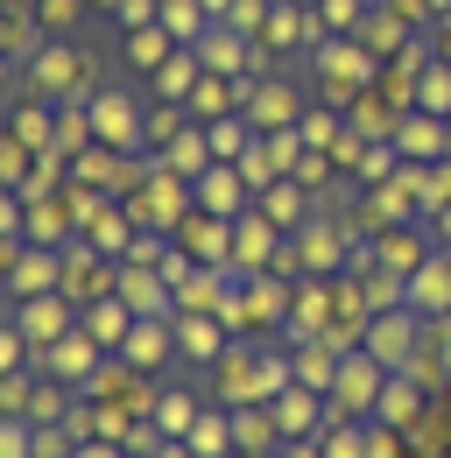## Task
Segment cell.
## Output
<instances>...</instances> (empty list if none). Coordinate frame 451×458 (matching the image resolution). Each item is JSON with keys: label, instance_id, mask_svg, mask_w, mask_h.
<instances>
[{"label": "cell", "instance_id": "cell-2", "mask_svg": "<svg viewBox=\"0 0 451 458\" xmlns=\"http://www.w3.org/2000/svg\"><path fill=\"white\" fill-rule=\"evenodd\" d=\"M311 64H318V85H325V99H345V92H360L367 85V71H374V50H360L353 36H332V43H318L311 50Z\"/></svg>", "mask_w": 451, "mask_h": 458}, {"label": "cell", "instance_id": "cell-31", "mask_svg": "<svg viewBox=\"0 0 451 458\" xmlns=\"http://www.w3.org/2000/svg\"><path fill=\"white\" fill-rule=\"evenodd\" d=\"M191 114H205V120L233 114V85H226L219 71H205V78H198V92H191Z\"/></svg>", "mask_w": 451, "mask_h": 458}, {"label": "cell", "instance_id": "cell-13", "mask_svg": "<svg viewBox=\"0 0 451 458\" xmlns=\"http://www.w3.org/2000/svg\"><path fill=\"white\" fill-rule=\"evenodd\" d=\"M134 318H141V310H134L127 296H99V303L85 310V332L106 345V352H120V345H127V332H134Z\"/></svg>", "mask_w": 451, "mask_h": 458}, {"label": "cell", "instance_id": "cell-36", "mask_svg": "<svg viewBox=\"0 0 451 458\" xmlns=\"http://www.w3.org/2000/svg\"><path fill=\"white\" fill-rule=\"evenodd\" d=\"M29 388H36V381H29L21 367H14L7 381H0V402H7V416H29Z\"/></svg>", "mask_w": 451, "mask_h": 458}, {"label": "cell", "instance_id": "cell-3", "mask_svg": "<svg viewBox=\"0 0 451 458\" xmlns=\"http://www.w3.org/2000/svg\"><path fill=\"white\" fill-rule=\"evenodd\" d=\"M85 114H92V141H106L120 156L141 141V120H134V99H127V92H92Z\"/></svg>", "mask_w": 451, "mask_h": 458}, {"label": "cell", "instance_id": "cell-17", "mask_svg": "<svg viewBox=\"0 0 451 458\" xmlns=\"http://www.w3.org/2000/svg\"><path fill=\"white\" fill-rule=\"evenodd\" d=\"M183 445H191L198 458H233V452H240V437H233V416L205 409V416H198V423L183 430Z\"/></svg>", "mask_w": 451, "mask_h": 458}, {"label": "cell", "instance_id": "cell-21", "mask_svg": "<svg viewBox=\"0 0 451 458\" xmlns=\"http://www.w3.org/2000/svg\"><path fill=\"white\" fill-rule=\"evenodd\" d=\"M36 85L56 92V99H71V85H78V57H71V43H43V57H36Z\"/></svg>", "mask_w": 451, "mask_h": 458}, {"label": "cell", "instance_id": "cell-7", "mask_svg": "<svg viewBox=\"0 0 451 458\" xmlns=\"http://www.w3.org/2000/svg\"><path fill=\"white\" fill-rule=\"evenodd\" d=\"M409 339H416V310H374L360 345H367L381 367H402V360H409Z\"/></svg>", "mask_w": 451, "mask_h": 458}, {"label": "cell", "instance_id": "cell-5", "mask_svg": "<svg viewBox=\"0 0 451 458\" xmlns=\"http://www.w3.org/2000/svg\"><path fill=\"white\" fill-rule=\"evenodd\" d=\"M198 78H205V64H198V50H191V43H176V50H169V64H156V71H149V92H156L163 106H191V92H198Z\"/></svg>", "mask_w": 451, "mask_h": 458}, {"label": "cell", "instance_id": "cell-8", "mask_svg": "<svg viewBox=\"0 0 451 458\" xmlns=\"http://www.w3.org/2000/svg\"><path fill=\"white\" fill-rule=\"evenodd\" d=\"M7 247H14V303H21V296H43V289L64 283L56 247H29V240H7Z\"/></svg>", "mask_w": 451, "mask_h": 458}, {"label": "cell", "instance_id": "cell-20", "mask_svg": "<svg viewBox=\"0 0 451 458\" xmlns=\"http://www.w3.org/2000/svg\"><path fill=\"white\" fill-rule=\"evenodd\" d=\"M409 310H451V268L445 261H423L409 276Z\"/></svg>", "mask_w": 451, "mask_h": 458}, {"label": "cell", "instance_id": "cell-34", "mask_svg": "<svg viewBox=\"0 0 451 458\" xmlns=\"http://www.w3.org/2000/svg\"><path fill=\"white\" fill-rule=\"evenodd\" d=\"M0 458H36V423H29V416H7V430H0Z\"/></svg>", "mask_w": 451, "mask_h": 458}, {"label": "cell", "instance_id": "cell-14", "mask_svg": "<svg viewBox=\"0 0 451 458\" xmlns=\"http://www.w3.org/2000/svg\"><path fill=\"white\" fill-rule=\"evenodd\" d=\"M183 247H191V254H198V261H212V268H219L226 254H233V219H212V212H191V219H183Z\"/></svg>", "mask_w": 451, "mask_h": 458}, {"label": "cell", "instance_id": "cell-25", "mask_svg": "<svg viewBox=\"0 0 451 458\" xmlns=\"http://www.w3.org/2000/svg\"><path fill=\"white\" fill-rule=\"evenodd\" d=\"M438 120H445V114L402 120V127H395V148H402V156H438V148H445V127H438Z\"/></svg>", "mask_w": 451, "mask_h": 458}, {"label": "cell", "instance_id": "cell-11", "mask_svg": "<svg viewBox=\"0 0 451 458\" xmlns=\"http://www.w3.org/2000/svg\"><path fill=\"white\" fill-rule=\"evenodd\" d=\"M176 352H191V360H219V352H226V318H219V310H183V318H176Z\"/></svg>", "mask_w": 451, "mask_h": 458}, {"label": "cell", "instance_id": "cell-9", "mask_svg": "<svg viewBox=\"0 0 451 458\" xmlns=\"http://www.w3.org/2000/svg\"><path fill=\"white\" fill-rule=\"evenodd\" d=\"M169 352H176V318H134V332L120 345L127 367H163Z\"/></svg>", "mask_w": 451, "mask_h": 458}, {"label": "cell", "instance_id": "cell-19", "mask_svg": "<svg viewBox=\"0 0 451 458\" xmlns=\"http://www.w3.org/2000/svg\"><path fill=\"white\" fill-rule=\"evenodd\" d=\"M169 50H176V36H169L163 21L127 29V64H134V71H156V64H169Z\"/></svg>", "mask_w": 451, "mask_h": 458}, {"label": "cell", "instance_id": "cell-15", "mask_svg": "<svg viewBox=\"0 0 451 458\" xmlns=\"http://www.w3.org/2000/svg\"><path fill=\"white\" fill-rule=\"evenodd\" d=\"M191 50H198V64H205V71H219V78H233V71H240V57H247V36H240V29H233V21H212V29H205V36H198V43H191Z\"/></svg>", "mask_w": 451, "mask_h": 458}, {"label": "cell", "instance_id": "cell-40", "mask_svg": "<svg viewBox=\"0 0 451 458\" xmlns=\"http://www.w3.org/2000/svg\"><path fill=\"white\" fill-rule=\"evenodd\" d=\"M438 64H451V29H438Z\"/></svg>", "mask_w": 451, "mask_h": 458}, {"label": "cell", "instance_id": "cell-12", "mask_svg": "<svg viewBox=\"0 0 451 458\" xmlns=\"http://www.w3.org/2000/svg\"><path fill=\"white\" fill-rule=\"evenodd\" d=\"M247 191H254V183H247L240 170H226V163H212V170L198 176V212H212V219H233Z\"/></svg>", "mask_w": 451, "mask_h": 458}, {"label": "cell", "instance_id": "cell-16", "mask_svg": "<svg viewBox=\"0 0 451 458\" xmlns=\"http://www.w3.org/2000/svg\"><path fill=\"white\" fill-rule=\"evenodd\" d=\"M268 409H276V430H282V437H311V423H318V388L289 381V388H282Z\"/></svg>", "mask_w": 451, "mask_h": 458}, {"label": "cell", "instance_id": "cell-28", "mask_svg": "<svg viewBox=\"0 0 451 458\" xmlns=\"http://www.w3.org/2000/svg\"><path fill=\"white\" fill-rule=\"evenodd\" d=\"M14 141H29V148H56V120L43 114V99H29V106L14 114Z\"/></svg>", "mask_w": 451, "mask_h": 458}, {"label": "cell", "instance_id": "cell-18", "mask_svg": "<svg viewBox=\"0 0 451 458\" xmlns=\"http://www.w3.org/2000/svg\"><path fill=\"white\" fill-rule=\"evenodd\" d=\"M21 240H29V247H71V219H64V205H56V198H36Z\"/></svg>", "mask_w": 451, "mask_h": 458}, {"label": "cell", "instance_id": "cell-39", "mask_svg": "<svg viewBox=\"0 0 451 458\" xmlns=\"http://www.w3.org/2000/svg\"><path fill=\"white\" fill-rule=\"evenodd\" d=\"M71 458H120V437H85Z\"/></svg>", "mask_w": 451, "mask_h": 458}, {"label": "cell", "instance_id": "cell-24", "mask_svg": "<svg viewBox=\"0 0 451 458\" xmlns=\"http://www.w3.org/2000/svg\"><path fill=\"white\" fill-rule=\"evenodd\" d=\"M261 219H276L282 233L303 226V183H289V176H282V183H268V191H261Z\"/></svg>", "mask_w": 451, "mask_h": 458}, {"label": "cell", "instance_id": "cell-26", "mask_svg": "<svg viewBox=\"0 0 451 458\" xmlns=\"http://www.w3.org/2000/svg\"><path fill=\"white\" fill-rule=\"evenodd\" d=\"M247 127H254V120H233V114H219L212 127H205V134H212V156H219V163H240V156L254 148V141H247Z\"/></svg>", "mask_w": 451, "mask_h": 458}, {"label": "cell", "instance_id": "cell-33", "mask_svg": "<svg viewBox=\"0 0 451 458\" xmlns=\"http://www.w3.org/2000/svg\"><path fill=\"white\" fill-rule=\"evenodd\" d=\"M381 261H388L395 276H416V268H423V240H416V233H388V240H381Z\"/></svg>", "mask_w": 451, "mask_h": 458}, {"label": "cell", "instance_id": "cell-37", "mask_svg": "<svg viewBox=\"0 0 451 458\" xmlns=\"http://www.w3.org/2000/svg\"><path fill=\"white\" fill-rule=\"evenodd\" d=\"M318 458H367V452H360V430H353V423H338L332 437H325V452H318Z\"/></svg>", "mask_w": 451, "mask_h": 458}, {"label": "cell", "instance_id": "cell-29", "mask_svg": "<svg viewBox=\"0 0 451 458\" xmlns=\"http://www.w3.org/2000/svg\"><path fill=\"white\" fill-rule=\"evenodd\" d=\"M416 388H409V381H402V374H388V388H381V402H374V416H381V423H409V416H416Z\"/></svg>", "mask_w": 451, "mask_h": 458}, {"label": "cell", "instance_id": "cell-10", "mask_svg": "<svg viewBox=\"0 0 451 458\" xmlns=\"http://www.w3.org/2000/svg\"><path fill=\"white\" fill-rule=\"evenodd\" d=\"M247 120H254L261 134H276V127H296V120H303V92H296V85H282V78H268V85L247 99Z\"/></svg>", "mask_w": 451, "mask_h": 458}, {"label": "cell", "instance_id": "cell-30", "mask_svg": "<svg viewBox=\"0 0 451 458\" xmlns=\"http://www.w3.org/2000/svg\"><path fill=\"white\" fill-rule=\"evenodd\" d=\"M296 7H303V0H276V7H268V21H261V29H268L261 50H276V43H296V36H303V14H296Z\"/></svg>", "mask_w": 451, "mask_h": 458}, {"label": "cell", "instance_id": "cell-6", "mask_svg": "<svg viewBox=\"0 0 451 458\" xmlns=\"http://www.w3.org/2000/svg\"><path fill=\"white\" fill-rule=\"evenodd\" d=\"M99 352H106V345L92 339L85 325H78V332H64L56 345H43V360H50V374H64V381H78V388H85V381H92V374L106 367Z\"/></svg>", "mask_w": 451, "mask_h": 458}, {"label": "cell", "instance_id": "cell-4", "mask_svg": "<svg viewBox=\"0 0 451 458\" xmlns=\"http://www.w3.org/2000/svg\"><path fill=\"white\" fill-rule=\"evenodd\" d=\"M14 325L29 332V345H56L64 332H78V318H71V303H64L56 289H43V296H21V303H14Z\"/></svg>", "mask_w": 451, "mask_h": 458}, {"label": "cell", "instance_id": "cell-27", "mask_svg": "<svg viewBox=\"0 0 451 458\" xmlns=\"http://www.w3.org/2000/svg\"><path fill=\"white\" fill-rule=\"evenodd\" d=\"M416 114H445L451 120V64H430L416 78Z\"/></svg>", "mask_w": 451, "mask_h": 458}, {"label": "cell", "instance_id": "cell-35", "mask_svg": "<svg viewBox=\"0 0 451 458\" xmlns=\"http://www.w3.org/2000/svg\"><path fill=\"white\" fill-rule=\"evenodd\" d=\"M360 14H367V0H318V21L325 29H360Z\"/></svg>", "mask_w": 451, "mask_h": 458}, {"label": "cell", "instance_id": "cell-32", "mask_svg": "<svg viewBox=\"0 0 451 458\" xmlns=\"http://www.w3.org/2000/svg\"><path fill=\"white\" fill-rule=\"evenodd\" d=\"M198 416H205V409H198V402L183 395V388H169V395L156 402V423H163L169 437H183V430H191V423H198Z\"/></svg>", "mask_w": 451, "mask_h": 458}, {"label": "cell", "instance_id": "cell-22", "mask_svg": "<svg viewBox=\"0 0 451 458\" xmlns=\"http://www.w3.org/2000/svg\"><path fill=\"white\" fill-rule=\"evenodd\" d=\"M163 29L176 43H198V36L212 29V7H205V0H163Z\"/></svg>", "mask_w": 451, "mask_h": 458}, {"label": "cell", "instance_id": "cell-1", "mask_svg": "<svg viewBox=\"0 0 451 458\" xmlns=\"http://www.w3.org/2000/svg\"><path fill=\"white\" fill-rule=\"evenodd\" d=\"M388 374H395V367H381L367 345L338 352V374H332V388H338V416H374V402H381V388H388Z\"/></svg>", "mask_w": 451, "mask_h": 458}, {"label": "cell", "instance_id": "cell-42", "mask_svg": "<svg viewBox=\"0 0 451 458\" xmlns=\"http://www.w3.org/2000/svg\"><path fill=\"white\" fill-rule=\"evenodd\" d=\"M445 360H451V325H445Z\"/></svg>", "mask_w": 451, "mask_h": 458}, {"label": "cell", "instance_id": "cell-38", "mask_svg": "<svg viewBox=\"0 0 451 458\" xmlns=\"http://www.w3.org/2000/svg\"><path fill=\"white\" fill-rule=\"evenodd\" d=\"M338 254V240H332V226H311V261H318V268H325V261H332Z\"/></svg>", "mask_w": 451, "mask_h": 458}, {"label": "cell", "instance_id": "cell-41", "mask_svg": "<svg viewBox=\"0 0 451 458\" xmlns=\"http://www.w3.org/2000/svg\"><path fill=\"white\" fill-rule=\"evenodd\" d=\"M423 7H430V14H451V0H423Z\"/></svg>", "mask_w": 451, "mask_h": 458}, {"label": "cell", "instance_id": "cell-23", "mask_svg": "<svg viewBox=\"0 0 451 458\" xmlns=\"http://www.w3.org/2000/svg\"><path fill=\"white\" fill-rule=\"evenodd\" d=\"M85 233H92V247H99V254H113V261L127 254V212H120V205H92Z\"/></svg>", "mask_w": 451, "mask_h": 458}]
</instances>
